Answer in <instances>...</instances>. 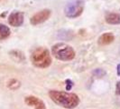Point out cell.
<instances>
[{
  "label": "cell",
  "mask_w": 120,
  "mask_h": 109,
  "mask_svg": "<svg viewBox=\"0 0 120 109\" xmlns=\"http://www.w3.org/2000/svg\"><path fill=\"white\" fill-rule=\"evenodd\" d=\"M31 62L38 68H46L52 64V57L48 49L44 47H37L31 54Z\"/></svg>",
  "instance_id": "cell-2"
},
{
  "label": "cell",
  "mask_w": 120,
  "mask_h": 109,
  "mask_svg": "<svg viewBox=\"0 0 120 109\" xmlns=\"http://www.w3.org/2000/svg\"><path fill=\"white\" fill-rule=\"evenodd\" d=\"M51 10L50 9H42L41 11L37 12L34 14L30 19V23L33 25H37L45 22L46 20H48L51 17Z\"/></svg>",
  "instance_id": "cell-5"
},
{
  "label": "cell",
  "mask_w": 120,
  "mask_h": 109,
  "mask_svg": "<svg viewBox=\"0 0 120 109\" xmlns=\"http://www.w3.org/2000/svg\"><path fill=\"white\" fill-rule=\"evenodd\" d=\"M49 96L53 103L67 109L75 108L79 104V96L76 94H72V93L51 90L49 92Z\"/></svg>",
  "instance_id": "cell-1"
},
{
  "label": "cell",
  "mask_w": 120,
  "mask_h": 109,
  "mask_svg": "<svg viewBox=\"0 0 120 109\" xmlns=\"http://www.w3.org/2000/svg\"><path fill=\"white\" fill-rule=\"evenodd\" d=\"M10 28L4 24H0V40H4L10 36Z\"/></svg>",
  "instance_id": "cell-10"
},
{
  "label": "cell",
  "mask_w": 120,
  "mask_h": 109,
  "mask_svg": "<svg viewBox=\"0 0 120 109\" xmlns=\"http://www.w3.org/2000/svg\"><path fill=\"white\" fill-rule=\"evenodd\" d=\"M65 83H66V90L67 91H70L72 88L73 82H72L71 80H70V79H67L66 81H65Z\"/></svg>",
  "instance_id": "cell-13"
},
{
  "label": "cell",
  "mask_w": 120,
  "mask_h": 109,
  "mask_svg": "<svg viewBox=\"0 0 120 109\" xmlns=\"http://www.w3.org/2000/svg\"><path fill=\"white\" fill-rule=\"evenodd\" d=\"M24 103L31 107H34V109H46L45 104L40 98L34 96H29L24 98Z\"/></svg>",
  "instance_id": "cell-7"
},
{
  "label": "cell",
  "mask_w": 120,
  "mask_h": 109,
  "mask_svg": "<svg viewBox=\"0 0 120 109\" xmlns=\"http://www.w3.org/2000/svg\"><path fill=\"white\" fill-rule=\"evenodd\" d=\"M116 95L120 96V81L116 83Z\"/></svg>",
  "instance_id": "cell-14"
},
{
  "label": "cell",
  "mask_w": 120,
  "mask_h": 109,
  "mask_svg": "<svg viewBox=\"0 0 120 109\" xmlns=\"http://www.w3.org/2000/svg\"><path fill=\"white\" fill-rule=\"evenodd\" d=\"M52 53L55 58L60 61H71L75 57V51L65 43H58L52 46Z\"/></svg>",
  "instance_id": "cell-3"
},
{
  "label": "cell",
  "mask_w": 120,
  "mask_h": 109,
  "mask_svg": "<svg viewBox=\"0 0 120 109\" xmlns=\"http://www.w3.org/2000/svg\"><path fill=\"white\" fill-rule=\"evenodd\" d=\"M116 73H117V75L120 76V64L119 65H117V67H116Z\"/></svg>",
  "instance_id": "cell-15"
},
{
  "label": "cell",
  "mask_w": 120,
  "mask_h": 109,
  "mask_svg": "<svg viewBox=\"0 0 120 109\" xmlns=\"http://www.w3.org/2000/svg\"><path fill=\"white\" fill-rule=\"evenodd\" d=\"M24 14L22 12H19V11H14L8 17V23L14 27L21 26L24 24Z\"/></svg>",
  "instance_id": "cell-6"
},
{
  "label": "cell",
  "mask_w": 120,
  "mask_h": 109,
  "mask_svg": "<svg viewBox=\"0 0 120 109\" xmlns=\"http://www.w3.org/2000/svg\"><path fill=\"white\" fill-rule=\"evenodd\" d=\"M9 54H10V56L12 57L13 59L15 61V62H17V63L24 61V54L21 51H19V50H13V51H11L9 53Z\"/></svg>",
  "instance_id": "cell-11"
},
{
  "label": "cell",
  "mask_w": 120,
  "mask_h": 109,
  "mask_svg": "<svg viewBox=\"0 0 120 109\" xmlns=\"http://www.w3.org/2000/svg\"><path fill=\"white\" fill-rule=\"evenodd\" d=\"M105 20L109 25H119L120 14H118V13H108L105 17Z\"/></svg>",
  "instance_id": "cell-9"
},
{
  "label": "cell",
  "mask_w": 120,
  "mask_h": 109,
  "mask_svg": "<svg viewBox=\"0 0 120 109\" xmlns=\"http://www.w3.org/2000/svg\"><path fill=\"white\" fill-rule=\"evenodd\" d=\"M84 11L83 0H72L68 3L64 8V14L67 17L76 18L79 17Z\"/></svg>",
  "instance_id": "cell-4"
},
{
  "label": "cell",
  "mask_w": 120,
  "mask_h": 109,
  "mask_svg": "<svg viewBox=\"0 0 120 109\" xmlns=\"http://www.w3.org/2000/svg\"><path fill=\"white\" fill-rule=\"evenodd\" d=\"M115 40V36L112 33H104L98 37V43L99 46H107L111 43H113Z\"/></svg>",
  "instance_id": "cell-8"
},
{
  "label": "cell",
  "mask_w": 120,
  "mask_h": 109,
  "mask_svg": "<svg viewBox=\"0 0 120 109\" xmlns=\"http://www.w3.org/2000/svg\"><path fill=\"white\" fill-rule=\"evenodd\" d=\"M20 82L16 80V79H11V80H9V82L7 83V86H8V88L9 89H12V90H16L18 89L19 87H20Z\"/></svg>",
  "instance_id": "cell-12"
}]
</instances>
